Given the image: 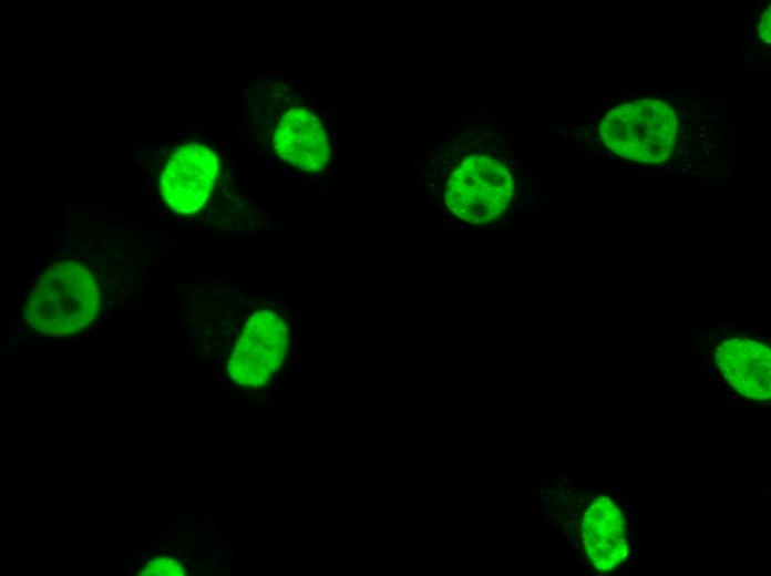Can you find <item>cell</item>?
<instances>
[{
    "mask_svg": "<svg viewBox=\"0 0 771 576\" xmlns=\"http://www.w3.org/2000/svg\"><path fill=\"white\" fill-rule=\"evenodd\" d=\"M274 147L284 162L304 172L321 171L330 157L322 123L305 107H292L281 116L275 130Z\"/></svg>",
    "mask_w": 771,
    "mask_h": 576,
    "instance_id": "5",
    "label": "cell"
},
{
    "mask_svg": "<svg viewBox=\"0 0 771 576\" xmlns=\"http://www.w3.org/2000/svg\"><path fill=\"white\" fill-rule=\"evenodd\" d=\"M536 517H537V516H536V511H535V508H533V529H535L536 526H537V524L535 523V522H537V518H536Z\"/></svg>",
    "mask_w": 771,
    "mask_h": 576,
    "instance_id": "9",
    "label": "cell"
},
{
    "mask_svg": "<svg viewBox=\"0 0 771 576\" xmlns=\"http://www.w3.org/2000/svg\"><path fill=\"white\" fill-rule=\"evenodd\" d=\"M138 576H183L186 569L177 559L157 556L147 560L136 573Z\"/></svg>",
    "mask_w": 771,
    "mask_h": 576,
    "instance_id": "8",
    "label": "cell"
},
{
    "mask_svg": "<svg viewBox=\"0 0 771 576\" xmlns=\"http://www.w3.org/2000/svg\"><path fill=\"white\" fill-rule=\"evenodd\" d=\"M245 304L225 368L234 384L256 389L267 384L281 367L288 349V328L270 307L247 297Z\"/></svg>",
    "mask_w": 771,
    "mask_h": 576,
    "instance_id": "2",
    "label": "cell"
},
{
    "mask_svg": "<svg viewBox=\"0 0 771 576\" xmlns=\"http://www.w3.org/2000/svg\"><path fill=\"white\" fill-rule=\"evenodd\" d=\"M138 266L94 241L56 250L22 286L16 319L24 338L65 341L92 332L140 297Z\"/></svg>",
    "mask_w": 771,
    "mask_h": 576,
    "instance_id": "1",
    "label": "cell"
},
{
    "mask_svg": "<svg viewBox=\"0 0 771 576\" xmlns=\"http://www.w3.org/2000/svg\"><path fill=\"white\" fill-rule=\"evenodd\" d=\"M583 544L593 565L610 570L628 555L624 513L609 497H597L583 517Z\"/></svg>",
    "mask_w": 771,
    "mask_h": 576,
    "instance_id": "7",
    "label": "cell"
},
{
    "mask_svg": "<svg viewBox=\"0 0 771 576\" xmlns=\"http://www.w3.org/2000/svg\"><path fill=\"white\" fill-rule=\"evenodd\" d=\"M218 171V158L212 148L199 143L178 146L158 174L160 199L176 215H195L207 205Z\"/></svg>",
    "mask_w": 771,
    "mask_h": 576,
    "instance_id": "4",
    "label": "cell"
},
{
    "mask_svg": "<svg viewBox=\"0 0 771 576\" xmlns=\"http://www.w3.org/2000/svg\"><path fill=\"white\" fill-rule=\"evenodd\" d=\"M716 362L729 384L754 400L771 395L770 349L750 339L724 340L716 349Z\"/></svg>",
    "mask_w": 771,
    "mask_h": 576,
    "instance_id": "6",
    "label": "cell"
},
{
    "mask_svg": "<svg viewBox=\"0 0 771 576\" xmlns=\"http://www.w3.org/2000/svg\"><path fill=\"white\" fill-rule=\"evenodd\" d=\"M513 189L510 172L496 160L466 157L448 179L445 204L454 215L469 223H489L505 210Z\"/></svg>",
    "mask_w": 771,
    "mask_h": 576,
    "instance_id": "3",
    "label": "cell"
}]
</instances>
